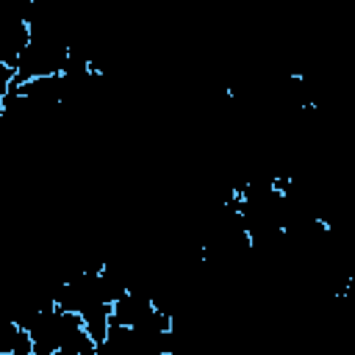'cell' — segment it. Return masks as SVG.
<instances>
[{"label":"cell","mask_w":355,"mask_h":355,"mask_svg":"<svg viewBox=\"0 0 355 355\" xmlns=\"http://www.w3.org/2000/svg\"><path fill=\"white\" fill-rule=\"evenodd\" d=\"M153 308H155V302H153L150 294H141V291H130V288H128V291L114 302V319L133 327V324H139Z\"/></svg>","instance_id":"cell-2"},{"label":"cell","mask_w":355,"mask_h":355,"mask_svg":"<svg viewBox=\"0 0 355 355\" xmlns=\"http://www.w3.org/2000/svg\"><path fill=\"white\" fill-rule=\"evenodd\" d=\"M19 92L31 100L33 114L55 111L64 103V78L61 75H39V78L19 83Z\"/></svg>","instance_id":"cell-1"},{"label":"cell","mask_w":355,"mask_h":355,"mask_svg":"<svg viewBox=\"0 0 355 355\" xmlns=\"http://www.w3.org/2000/svg\"><path fill=\"white\" fill-rule=\"evenodd\" d=\"M80 316H83V324H86L89 336L97 341V347L105 344L108 327H111V316H114V305L111 302H92Z\"/></svg>","instance_id":"cell-3"}]
</instances>
